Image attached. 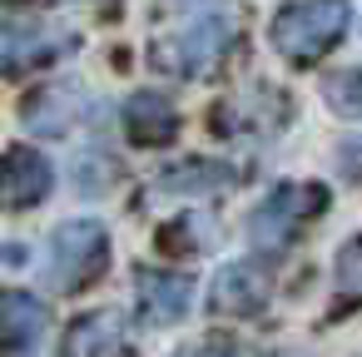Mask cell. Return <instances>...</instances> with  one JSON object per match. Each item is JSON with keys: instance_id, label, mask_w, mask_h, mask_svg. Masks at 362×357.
<instances>
[{"instance_id": "6", "label": "cell", "mask_w": 362, "mask_h": 357, "mask_svg": "<svg viewBox=\"0 0 362 357\" xmlns=\"http://www.w3.org/2000/svg\"><path fill=\"white\" fill-rule=\"evenodd\" d=\"M268 288H273L268 283V268L253 263V258H238V263L218 268V278L209 288V308L218 317H248V312H258L268 303Z\"/></svg>"}, {"instance_id": "12", "label": "cell", "mask_w": 362, "mask_h": 357, "mask_svg": "<svg viewBox=\"0 0 362 357\" xmlns=\"http://www.w3.org/2000/svg\"><path fill=\"white\" fill-rule=\"evenodd\" d=\"M238 179V169L233 164H218V159H189V164H179V169H164L159 179H154V189H164V194H214V189H228Z\"/></svg>"}, {"instance_id": "18", "label": "cell", "mask_w": 362, "mask_h": 357, "mask_svg": "<svg viewBox=\"0 0 362 357\" xmlns=\"http://www.w3.org/2000/svg\"><path fill=\"white\" fill-rule=\"evenodd\" d=\"M337 169H342L347 179H362V139H352V144H337Z\"/></svg>"}, {"instance_id": "17", "label": "cell", "mask_w": 362, "mask_h": 357, "mask_svg": "<svg viewBox=\"0 0 362 357\" xmlns=\"http://www.w3.org/2000/svg\"><path fill=\"white\" fill-rule=\"evenodd\" d=\"M174 357H253V347H243V342H233V337H204V342L179 347Z\"/></svg>"}, {"instance_id": "5", "label": "cell", "mask_w": 362, "mask_h": 357, "mask_svg": "<svg viewBox=\"0 0 362 357\" xmlns=\"http://www.w3.org/2000/svg\"><path fill=\"white\" fill-rule=\"evenodd\" d=\"M70 45H75L70 25H60L50 16H30V21L11 16L6 21V40H0V60H6V75H25L35 65H50Z\"/></svg>"}, {"instance_id": "15", "label": "cell", "mask_w": 362, "mask_h": 357, "mask_svg": "<svg viewBox=\"0 0 362 357\" xmlns=\"http://www.w3.org/2000/svg\"><path fill=\"white\" fill-rule=\"evenodd\" d=\"M209 233H214V218L209 213H184L179 223L164 228V248L169 253H194V248L209 243Z\"/></svg>"}, {"instance_id": "7", "label": "cell", "mask_w": 362, "mask_h": 357, "mask_svg": "<svg viewBox=\"0 0 362 357\" xmlns=\"http://www.w3.org/2000/svg\"><path fill=\"white\" fill-rule=\"evenodd\" d=\"M139 312L149 322H179L194 303V283L184 273H164V268H139Z\"/></svg>"}, {"instance_id": "4", "label": "cell", "mask_w": 362, "mask_h": 357, "mask_svg": "<svg viewBox=\"0 0 362 357\" xmlns=\"http://www.w3.org/2000/svg\"><path fill=\"white\" fill-rule=\"evenodd\" d=\"M223 45H228V21H223V16H204V21H194V25H184V30L154 40L149 60H154V70L189 80V75L214 70L218 55H223Z\"/></svg>"}, {"instance_id": "11", "label": "cell", "mask_w": 362, "mask_h": 357, "mask_svg": "<svg viewBox=\"0 0 362 357\" xmlns=\"http://www.w3.org/2000/svg\"><path fill=\"white\" fill-rule=\"evenodd\" d=\"M119 337H124L119 312H85V317H75V327L65 332L60 357H110V352L119 347Z\"/></svg>"}, {"instance_id": "14", "label": "cell", "mask_w": 362, "mask_h": 357, "mask_svg": "<svg viewBox=\"0 0 362 357\" xmlns=\"http://www.w3.org/2000/svg\"><path fill=\"white\" fill-rule=\"evenodd\" d=\"M332 283H337V308H362V233L352 243H342Z\"/></svg>"}, {"instance_id": "2", "label": "cell", "mask_w": 362, "mask_h": 357, "mask_svg": "<svg viewBox=\"0 0 362 357\" xmlns=\"http://www.w3.org/2000/svg\"><path fill=\"white\" fill-rule=\"evenodd\" d=\"M327 209V189L322 184H278L258 209H253V218H248V233H253V243L258 248H288L298 233H303V223H313L317 213Z\"/></svg>"}, {"instance_id": "10", "label": "cell", "mask_w": 362, "mask_h": 357, "mask_svg": "<svg viewBox=\"0 0 362 357\" xmlns=\"http://www.w3.org/2000/svg\"><path fill=\"white\" fill-rule=\"evenodd\" d=\"M55 174H50V159L35 154V149H11L6 154V204L11 209H30L50 194Z\"/></svg>"}, {"instance_id": "9", "label": "cell", "mask_w": 362, "mask_h": 357, "mask_svg": "<svg viewBox=\"0 0 362 357\" xmlns=\"http://www.w3.org/2000/svg\"><path fill=\"white\" fill-rule=\"evenodd\" d=\"M124 129H129V139H134V144H144V149L169 144V139L179 134V110H174L164 95L139 90V95L124 105Z\"/></svg>"}, {"instance_id": "16", "label": "cell", "mask_w": 362, "mask_h": 357, "mask_svg": "<svg viewBox=\"0 0 362 357\" xmlns=\"http://www.w3.org/2000/svg\"><path fill=\"white\" fill-rule=\"evenodd\" d=\"M322 95H327V105L337 110V115H362V70H337V75H327L322 80Z\"/></svg>"}, {"instance_id": "13", "label": "cell", "mask_w": 362, "mask_h": 357, "mask_svg": "<svg viewBox=\"0 0 362 357\" xmlns=\"http://www.w3.org/2000/svg\"><path fill=\"white\" fill-rule=\"evenodd\" d=\"M75 95L70 90H45V95H35L30 105H25V119H30V129H45V134H65L70 129V119H75Z\"/></svg>"}, {"instance_id": "8", "label": "cell", "mask_w": 362, "mask_h": 357, "mask_svg": "<svg viewBox=\"0 0 362 357\" xmlns=\"http://www.w3.org/2000/svg\"><path fill=\"white\" fill-rule=\"evenodd\" d=\"M45 322H50V312H45V303H40L35 293L11 288L6 298H0V342H6V352L35 347L40 332H45Z\"/></svg>"}, {"instance_id": "3", "label": "cell", "mask_w": 362, "mask_h": 357, "mask_svg": "<svg viewBox=\"0 0 362 357\" xmlns=\"http://www.w3.org/2000/svg\"><path fill=\"white\" fill-rule=\"evenodd\" d=\"M105 263H110L105 223L70 218V223L55 228V238H50V278H55V288H65V293L85 288V283H95L105 273Z\"/></svg>"}, {"instance_id": "1", "label": "cell", "mask_w": 362, "mask_h": 357, "mask_svg": "<svg viewBox=\"0 0 362 357\" xmlns=\"http://www.w3.org/2000/svg\"><path fill=\"white\" fill-rule=\"evenodd\" d=\"M347 25H352L347 0H298V6H288V11L273 16V30H268V35H273L278 55L308 65V60L327 55V50L342 40Z\"/></svg>"}]
</instances>
